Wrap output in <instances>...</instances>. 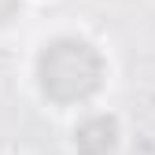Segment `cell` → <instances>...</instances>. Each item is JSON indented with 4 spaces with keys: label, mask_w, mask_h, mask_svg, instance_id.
<instances>
[{
    "label": "cell",
    "mask_w": 155,
    "mask_h": 155,
    "mask_svg": "<svg viewBox=\"0 0 155 155\" xmlns=\"http://www.w3.org/2000/svg\"><path fill=\"white\" fill-rule=\"evenodd\" d=\"M33 74H37V89H41L45 100L59 104V107H74V104H89L104 89L107 63L92 41L59 33L41 45Z\"/></svg>",
    "instance_id": "cell-1"
},
{
    "label": "cell",
    "mask_w": 155,
    "mask_h": 155,
    "mask_svg": "<svg viewBox=\"0 0 155 155\" xmlns=\"http://www.w3.org/2000/svg\"><path fill=\"white\" fill-rule=\"evenodd\" d=\"M118 137H122L118 118L96 111V114H85L74 126V151L78 155H111L118 148Z\"/></svg>",
    "instance_id": "cell-2"
},
{
    "label": "cell",
    "mask_w": 155,
    "mask_h": 155,
    "mask_svg": "<svg viewBox=\"0 0 155 155\" xmlns=\"http://www.w3.org/2000/svg\"><path fill=\"white\" fill-rule=\"evenodd\" d=\"M18 11H22V0H0V26H8Z\"/></svg>",
    "instance_id": "cell-3"
}]
</instances>
